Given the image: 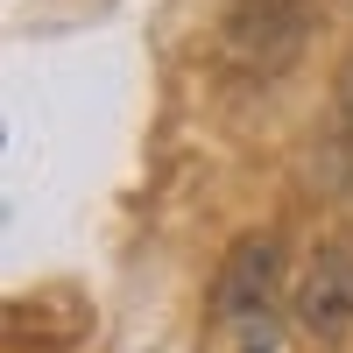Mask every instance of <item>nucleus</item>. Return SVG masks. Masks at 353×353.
<instances>
[{"instance_id":"nucleus-1","label":"nucleus","mask_w":353,"mask_h":353,"mask_svg":"<svg viewBox=\"0 0 353 353\" xmlns=\"http://www.w3.org/2000/svg\"><path fill=\"white\" fill-rule=\"evenodd\" d=\"M311 36V0H233L219 21V50L233 71L248 78H276L297 64V50Z\"/></svg>"},{"instance_id":"nucleus-2","label":"nucleus","mask_w":353,"mask_h":353,"mask_svg":"<svg viewBox=\"0 0 353 353\" xmlns=\"http://www.w3.org/2000/svg\"><path fill=\"white\" fill-rule=\"evenodd\" d=\"M276 276H283V248L269 233H248V241H233L226 269L212 283V311L226 318L233 332H241V353H269V304H276Z\"/></svg>"},{"instance_id":"nucleus-3","label":"nucleus","mask_w":353,"mask_h":353,"mask_svg":"<svg viewBox=\"0 0 353 353\" xmlns=\"http://www.w3.org/2000/svg\"><path fill=\"white\" fill-rule=\"evenodd\" d=\"M346 318H353V241H325L297 276V325L339 332Z\"/></svg>"},{"instance_id":"nucleus-4","label":"nucleus","mask_w":353,"mask_h":353,"mask_svg":"<svg viewBox=\"0 0 353 353\" xmlns=\"http://www.w3.org/2000/svg\"><path fill=\"white\" fill-rule=\"evenodd\" d=\"M311 176H318V191H353V64L339 71V92H332V128L318 134Z\"/></svg>"}]
</instances>
